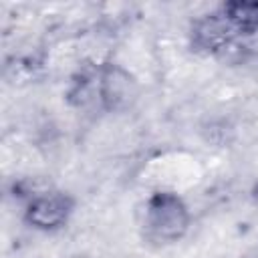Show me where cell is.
<instances>
[{
	"label": "cell",
	"instance_id": "6da1fadb",
	"mask_svg": "<svg viewBox=\"0 0 258 258\" xmlns=\"http://www.w3.org/2000/svg\"><path fill=\"white\" fill-rule=\"evenodd\" d=\"M139 99L137 79L117 62L83 64L67 89L69 105L103 113H125Z\"/></svg>",
	"mask_w": 258,
	"mask_h": 258
},
{
	"label": "cell",
	"instance_id": "5b68a950",
	"mask_svg": "<svg viewBox=\"0 0 258 258\" xmlns=\"http://www.w3.org/2000/svg\"><path fill=\"white\" fill-rule=\"evenodd\" d=\"M220 8L240 34V38L258 34V0H230L222 2Z\"/></svg>",
	"mask_w": 258,
	"mask_h": 258
},
{
	"label": "cell",
	"instance_id": "277c9868",
	"mask_svg": "<svg viewBox=\"0 0 258 258\" xmlns=\"http://www.w3.org/2000/svg\"><path fill=\"white\" fill-rule=\"evenodd\" d=\"M187 40L191 52L202 56H218L226 52L230 46H234V42L240 40V34L232 26L224 10L218 6L191 20Z\"/></svg>",
	"mask_w": 258,
	"mask_h": 258
},
{
	"label": "cell",
	"instance_id": "3957f363",
	"mask_svg": "<svg viewBox=\"0 0 258 258\" xmlns=\"http://www.w3.org/2000/svg\"><path fill=\"white\" fill-rule=\"evenodd\" d=\"M75 208L77 198L71 191L48 185L26 200L22 222L36 232H58L69 224Z\"/></svg>",
	"mask_w": 258,
	"mask_h": 258
},
{
	"label": "cell",
	"instance_id": "7a4b0ae2",
	"mask_svg": "<svg viewBox=\"0 0 258 258\" xmlns=\"http://www.w3.org/2000/svg\"><path fill=\"white\" fill-rule=\"evenodd\" d=\"M191 226V212L185 200L171 189H155L141 210V238L155 248L171 246L185 238Z\"/></svg>",
	"mask_w": 258,
	"mask_h": 258
}]
</instances>
